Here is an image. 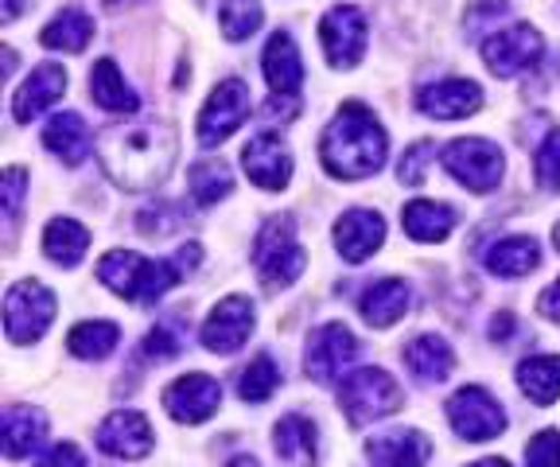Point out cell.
<instances>
[{
	"mask_svg": "<svg viewBox=\"0 0 560 467\" xmlns=\"http://www.w3.org/2000/svg\"><path fill=\"white\" fill-rule=\"evenodd\" d=\"M105 176L114 179L121 191H152L160 187L175 168L179 156V132L167 121H132L114 125L97 141Z\"/></svg>",
	"mask_w": 560,
	"mask_h": 467,
	"instance_id": "6da1fadb",
	"label": "cell"
},
{
	"mask_svg": "<svg viewBox=\"0 0 560 467\" xmlns=\"http://www.w3.org/2000/svg\"><path fill=\"white\" fill-rule=\"evenodd\" d=\"M385 152H389V137L377 125L374 109L362 102H347L331 125L319 137V160H324L327 176L335 179H366L382 172Z\"/></svg>",
	"mask_w": 560,
	"mask_h": 467,
	"instance_id": "7a4b0ae2",
	"label": "cell"
},
{
	"mask_svg": "<svg viewBox=\"0 0 560 467\" xmlns=\"http://www.w3.org/2000/svg\"><path fill=\"white\" fill-rule=\"evenodd\" d=\"M184 261L172 257V261H152V257H140L132 249H114L97 261V281L105 284L117 296L132 300V304H156L167 289L184 281Z\"/></svg>",
	"mask_w": 560,
	"mask_h": 467,
	"instance_id": "3957f363",
	"label": "cell"
},
{
	"mask_svg": "<svg viewBox=\"0 0 560 467\" xmlns=\"http://www.w3.org/2000/svg\"><path fill=\"white\" fill-rule=\"evenodd\" d=\"M307 265L304 246L296 242V222L289 214L269 219L254 238V269L261 277L265 289H289L292 281H300Z\"/></svg>",
	"mask_w": 560,
	"mask_h": 467,
	"instance_id": "277c9868",
	"label": "cell"
},
{
	"mask_svg": "<svg viewBox=\"0 0 560 467\" xmlns=\"http://www.w3.org/2000/svg\"><path fill=\"white\" fill-rule=\"evenodd\" d=\"M401 401H405V389L397 386L394 374H385L382 366H362V371L342 374L339 406L350 424L382 421V417L397 413Z\"/></svg>",
	"mask_w": 560,
	"mask_h": 467,
	"instance_id": "5b68a950",
	"label": "cell"
},
{
	"mask_svg": "<svg viewBox=\"0 0 560 467\" xmlns=\"http://www.w3.org/2000/svg\"><path fill=\"white\" fill-rule=\"evenodd\" d=\"M55 319V292L39 281H16L4 292V336L9 343H39Z\"/></svg>",
	"mask_w": 560,
	"mask_h": 467,
	"instance_id": "8992f818",
	"label": "cell"
},
{
	"mask_svg": "<svg viewBox=\"0 0 560 467\" xmlns=\"http://www.w3.org/2000/svg\"><path fill=\"white\" fill-rule=\"evenodd\" d=\"M444 168L455 184L471 187V191L487 195L502 184V172H506V160L494 141H482V137H459L444 149Z\"/></svg>",
	"mask_w": 560,
	"mask_h": 467,
	"instance_id": "52a82bcc",
	"label": "cell"
},
{
	"mask_svg": "<svg viewBox=\"0 0 560 467\" xmlns=\"http://www.w3.org/2000/svg\"><path fill=\"white\" fill-rule=\"evenodd\" d=\"M447 424H452L464 441L482 444V441L502 436V429H506V409H502L482 386H464L447 397Z\"/></svg>",
	"mask_w": 560,
	"mask_h": 467,
	"instance_id": "ba28073f",
	"label": "cell"
},
{
	"mask_svg": "<svg viewBox=\"0 0 560 467\" xmlns=\"http://www.w3.org/2000/svg\"><path fill=\"white\" fill-rule=\"evenodd\" d=\"M541 51H545V39L534 24H510L482 39V62L499 79H514V74L529 71L541 59Z\"/></svg>",
	"mask_w": 560,
	"mask_h": 467,
	"instance_id": "9c48e42d",
	"label": "cell"
},
{
	"mask_svg": "<svg viewBox=\"0 0 560 467\" xmlns=\"http://www.w3.org/2000/svg\"><path fill=\"white\" fill-rule=\"evenodd\" d=\"M249 117V86L242 79H226L210 90L207 106L199 109V144L202 149H214L237 129V125Z\"/></svg>",
	"mask_w": 560,
	"mask_h": 467,
	"instance_id": "30bf717a",
	"label": "cell"
},
{
	"mask_svg": "<svg viewBox=\"0 0 560 467\" xmlns=\"http://www.w3.org/2000/svg\"><path fill=\"white\" fill-rule=\"evenodd\" d=\"M359 359V339L347 324H324L315 327L312 339H307L304 354V371L307 378H315L319 386H331L350 362Z\"/></svg>",
	"mask_w": 560,
	"mask_h": 467,
	"instance_id": "8fae6325",
	"label": "cell"
},
{
	"mask_svg": "<svg viewBox=\"0 0 560 467\" xmlns=\"http://www.w3.org/2000/svg\"><path fill=\"white\" fill-rule=\"evenodd\" d=\"M257 327V312H254V300L249 296H226L214 304V312L207 316L202 324V347L210 354H234L242 351V343L254 336Z\"/></svg>",
	"mask_w": 560,
	"mask_h": 467,
	"instance_id": "7c38bea8",
	"label": "cell"
},
{
	"mask_svg": "<svg viewBox=\"0 0 560 467\" xmlns=\"http://www.w3.org/2000/svg\"><path fill=\"white\" fill-rule=\"evenodd\" d=\"M366 16L354 4H335L319 20V44H324L331 67H354L366 51Z\"/></svg>",
	"mask_w": 560,
	"mask_h": 467,
	"instance_id": "4fadbf2b",
	"label": "cell"
},
{
	"mask_svg": "<svg viewBox=\"0 0 560 467\" xmlns=\"http://www.w3.org/2000/svg\"><path fill=\"white\" fill-rule=\"evenodd\" d=\"M222 406V386L210 374H184L164 389V409L179 424H202Z\"/></svg>",
	"mask_w": 560,
	"mask_h": 467,
	"instance_id": "5bb4252c",
	"label": "cell"
},
{
	"mask_svg": "<svg viewBox=\"0 0 560 467\" xmlns=\"http://www.w3.org/2000/svg\"><path fill=\"white\" fill-rule=\"evenodd\" d=\"M242 168L261 191H284L292 179V149L272 129H265L242 149Z\"/></svg>",
	"mask_w": 560,
	"mask_h": 467,
	"instance_id": "9a60e30c",
	"label": "cell"
},
{
	"mask_svg": "<svg viewBox=\"0 0 560 467\" xmlns=\"http://www.w3.org/2000/svg\"><path fill=\"white\" fill-rule=\"evenodd\" d=\"M97 448L114 459H140L152 452V424L137 409H117L97 424Z\"/></svg>",
	"mask_w": 560,
	"mask_h": 467,
	"instance_id": "2e32d148",
	"label": "cell"
},
{
	"mask_svg": "<svg viewBox=\"0 0 560 467\" xmlns=\"http://www.w3.org/2000/svg\"><path fill=\"white\" fill-rule=\"evenodd\" d=\"M385 242V219L377 211H366V207H354V211L339 214L335 222V246H339V257L350 265H362L366 257H374Z\"/></svg>",
	"mask_w": 560,
	"mask_h": 467,
	"instance_id": "e0dca14e",
	"label": "cell"
},
{
	"mask_svg": "<svg viewBox=\"0 0 560 467\" xmlns=\"http://www.w3.org/2000/svg\"><path fill=\"white\" fill-rule=\"evenodd\" d=\"M417 109L424 117H436V121H459V117H471L482 109V90L471 79H444L436 86L420 90Z\"/></svg>",
	"mask_w": 560,
	"mask_h": 467,
	"instance_id": "ac0fdd59",
	"label": "cell"
},
{
	"mask_svg": "<svg viewBox=\"0 0 560 467\" xmlns=\"http://www.w3.org/2000/svg\"><path fill=\"white\" fill-rule=\"evenodd\" d=\"M62 90H67V71H62L59 62H39V67L27 74L24 86L12 94V117H16L20 125L35 121L44 109H51L55 102H59Z\"/></svg>",
	"mask_w": 560,
	"mask_h": 467,
	"instance_id": "d6986e66",
	"label": "cell"
},
{
	"mask_svg": "<svg viewBox=\"0 0 560 467\" xmlns=\"http://www.w3.org/2000/svg\"><path fill=\"white\" fill-rule=\"evenodd\" d=\"M265 67V82L277 97H296L304 86V59L296 51V39L289 32H272V39L265 44L261 55Z\"/></svg>",
	"mask_w": 560,
	"mask_h": 467,
	"instance_id": "ffe728a7",
	"label": "cell"
},
{
	"mask_svg": "<svg viewBox=\"0 0 560 467\" xmlns=\"http://www.w3.org/2000/svg\"><path fill=\"white\" fill-rule=\"evenodd\" d=\"M366 456L374 467H424L432 456V441L417 429H394L370 436Z\"/></svg>",
	"mask_w": 560,
	"mask_h": 467,
	"instance_id": "44dd1931",
	"label": "cell"
},
{
	"mask_svg": "<svg viewBox=\"0 0 560 467\" xmlns=\"http://www.w3.org/2000/svg\"><path fill=\"white\" fill-rule=\"evenodd\" d=\"M47 436V417L32 406H4L0 417V444H4V456L24 459L35 444Z\"/></svg>",
	"mask_w": 560,
	"mask_h": 467,
	"instance_id": "7402d4cb",
	"label": "cell"
},
{
	"mask_svg": "<svg viewBox=\"0 0 560 467\" xmlns=\"http://www.w3.org/2000/svg\"><path fill=\"white\" fill-rule=\"evenodd\" d=\"M272 448L284 467H315V424L304 413H284L272 429Z\"/></svg>",
	"mask_w": 560,
	"mask_h": 467,
	"instance_id": "603a6c76",
	"label": "cell"
},
{
	"mask_svg": "<svg viewBox=\"0 0 560 467\" xmlns=\"http://www.w3.org/2000/svg\"><path fill=\"white\" fill-rule=\"evenodd\" d=\"M409 284L397 281V277H385V281H374L362 292L359 312L370 327H394L409 312Z\"/></svg>",
	"mask_w": 560,
	"mask_h": 467,
	"instance_id": "cb8c5ba5",
	"label": "cell"
},
{
	"mask_svg": "<svg viewBox=\"0 0 560 467\" xmlns=\"http://www.w3.org/2000/svg\"><path fill=\"white\" fill-rule=\"evenodd\" d=\"M482 261H487V269L494 277L517 281V277H529L541 265V246L534 238H525V234H510V238L494 242Z\"/></svg>",
	"mask_w": 560,
	"mask_h": 467,
	"instance_id": "d4e9b609",
	"label": "cell"
},
{
	"mask_svg": "<svg viewBox=\"0 0 560 467\" xmlns=\"http://www.w3.org/2000/svg\"><path fill=\"white\" fill-rule=\"evenodd\" d=\"M90 97L109 114H137L140 97L132 94V86L125 82L121 67L114 59H97L90 71Z\"/></svg>",
	"mask_w": 560,
	"mask_h": 467,
	"instance_id": "484cf974",
	"label": "cell"
},
{
	"mask_svg": "<svg viewBox=\"0 0 560 467\" xmlns=\"http://www.w3.org/2000/svg\"><path fill=\"white\" fill-rule=\"evenodd\" d=\"M44 144L70 168H79L90 156V125L79 114H55L44 129Z\"/></svg>",
	"mask_w": 560,
	"mask_h": 467,
	"instance_id": "4316f807",
	"label": "cell"
},
{
	"mask_svg": "<svg viewBox=\"0 0 560 467\" xmlns=\"http://www.w3.org/2000/svg\"><path fill=\"white\" fill-rule=\"evenodd\" d=\"M455 211L447 203H432V199H412L401 214V226L412 242H444L455 230Z\"/></svg>",
	"mask_w": 560,
	"mask_h": 467,
	"instance_id": "83f0119b",
	"label": "cell"
},
{
	"mask_svg": "<svg viewBox=\"0 0 560 467\" xmlns=\"http://www.w3.org/2000/svg\"><path fill=\"white\" fill-rule=\"evenodd\" d=\"M90 39H94V20H90L79 4L62 9L59 16L39 32V44H44L47 51H67V55L86 51Z\"/></svg>",
	"mask_w": 560,
	"mask_h": 467,
	"instance_id": "f1b7e54d",
	"label": "cell"
},
{
	"mask_svg": "<svg viewBox=\"0 0 560 467\" xmlns=\"http://www.w3.org/2000/svg\"><path fill=\"white\" fill-rule=\"evenodd\" d=\"M517 389L534 406H552L560 397V354H534L517 366Z\"/></svg>",
	"mask_w": 560,
	"mask_h": 467,
	"instance_id": "f546056e",
	"label": "cell"
},
{
	"mask_svg": "<svg viewBox=\"0 0 560 467\" xmlns=\"http://www.w3.org/2000/svg\"><path fill=\"white\" fill-rule=\"evenodd\" d=\"M405 366L420 382H444L455 371V351L440 336H417L405 347Z\"/></svg>",
	"mask_w": 560,
	"mask_h": 467,
	"instance_id": "4dcf8cb0",
	"label": "cell"
},
{
	"mask_svg": "<svg viewBox=\"0 0 560 467\" xmlns=\"http://www.w3.org/2000/svg\"><path fill=\"white\" fill-rule=\"evenodd\" d=\"M86 249H90V230L82 226V222H74V219L47 222L44 254L51 257L55 265H62V269H74V265L86 257Z\"/></svg>",
	"mask_w": 560,
	"mask_h": 467,
	"instance_id": "1f68e13d",
	"label": "cell"
},
{
	"mask_svg": "<svg viewBox=\"0 0 560 467\" xmlns=\"http://www.w3.org/2000/svg\"><path fill=\"white\" fill-rule=\"evenodd\" d=\"M117 343H121V331H117V324H109V319H86V324L70 327V336H67V351L86 362L109 359V354L117 351Z\"/></svg>",
	"mask_w": 560,
	"mask_h": 467,
	"instance_id": "d6a6232c",
	"label": "cell"
},
{
	"mask_svg": "<svg viewBox=\"0 0 560 467\" xmlns=\"http://www.w3.org/2000/svg\"><path fill=\"white\" fill-rule=\"evenodd\" d=\"M234 191V176H230V168L222 164V160H199L191 168V199L199 207H214L219 199H226V195Z\"/></svg>",
	"mask_w": 560,
	"mask_h": 467,
	"instance_id": "836d02e7",
	"label": "cell"
},
{
	"mask_svg": "<svg viewBox=\"0 0 560 467\" xmlns=\"http://www.w3.org/2000/svg\"><path fill=\"white\" fill-rule=\"evenodd\" d=\"M261 20H265L261 0H222L219 4V27L230 44H242V39L254 36L257 27H261Z\"/></svg>",
	"mask_w": 560,
	"mask_h": 467,
	"instance_id": "e575fe53",
	"label": "cell"
},
{
	"mask_svg": "<svg viewBox=\"0 0 560 467\" xmlns=\"http://www.w3.org/2000/svg\"><path fill=\"white\" fill-rule=\"evenodd\" d=\"M277 386H280L277 362H272L269 354H257L242 371V378H237V397L249 401V406H261V401H269V397L277 394Z\"/></svg>",
	"mask_w": 560,
	"mask_h": 467,
	"instance_id": "d590c367",
	"label": "cell"
},
{
	"mask_svg": "<svg viewBox=\"0 0 560 467\" xmlns=\"http://www.w3.org/2000/svg\"><path fill=\"white\" fill-rule=\"evenodd\" d=\"M184 343H187V324L179 316H164V319H156V327L144 336V347H140V351H144V359H152V362H167L184 351Z\"/></svg>",
	"mask_w": 560,
	"mask_h": 467,
	"instance_id": "8d00e7d4",
	"label": "cell"
},
{
	"mask_svg": "<svg viewBox=\"0 0 560 467\" xmlns=\"http://www.w3.org/2000/svg\"><path fill=\"white\" fill-rule=\"evenodd\" d=\"M534 176L545 191H560V129H552L534 156Z\"/></svg>",
	"mask_w": 560,
	"mask_h": 467,
	"instance_id": "74e56055",
	"label": "cell"
},
{
	"mask_svg": "<svg viewBox=\"0 0 560 467\" xmlns=\"http://www.w3.org/2000/svg\"><path fill=\"white\" fill-rule=\"evenodd\" d=\"M525 464L529 467H560V432L541 429L534 441L525 444Z\"/></svg>",
	"mask_w": 560,
	"mask_h": 467,
	"instance_id": "f35d334b",
	"label": "cell"
},
{
	"mask_svg": "<svg viewBox=\"0 0 560 467\" xmlns=\"http://www.w3.org/2000/svg\"><path fill=\"white\" fill-rule=\"evenodd\" d=\"M506 12H510V0H475L471 9H467L464 24L467 32H490Z\"/></svg>",
	"mask_w": 560,
	"mask_h": 467,
	"instance_id": "ab89813d",
	"label": "cell"
},
{
	"mask_svg": "<svg viewBox=\"0 0 560 467\" xmlns=\"http://www.w3.org/2000/svg\"><path fill=\"white\" fill-rule=\"evenodd\" d=\"M432 152H436V144H432V141H417V144H412V149L405 152L401 168H397V179H401V184H409V187H417L420 179H424V168H429Z\"/></svg>",
	"mask_w": 560,
	"mask_h": 467,
	"instance_id": "60d3db41",
	"label": "cell"
},
{
	"mask_svg": "<svg viewBox=\"0 0 560 467\" xmlns=\"http://www.w3.org/2000/svg\"><path fill=\"white\" fill-rule=\"evenodd\" d=\"M24 184H27V172L24 168H9V172H4V222H9V226H16V222H20Z\"/></svg>",
	"mask_w": 560,
	"mask_h": 467,
	"instance_id": "b9f144b4",
	"label": "cell"
},
{
	"mask_svg": "<svg viewBox=\"0 0 560 467\" xmlns=\"http://www.w3.org/2000/svg\"><path fill=\"white\" fill-rule=\"evenodd\" d=\"M35 467H86V456H82L74 444H55V448L47 452Z\"/></svg>",
	"mask_w": 560,
	"mask_h": 467,
	"instance_id": "7bdbcfd3",
	"label": "cell"
},
{
	"mask_svg": "<svg viewBox=\"0 0 560 467\" xmlns=\"http://www.w3.org/2000/svg\"><path fill=\"white\" fill-rule=\"evenodd\" d=\"M537 312H541L545 319H557V324H560V277L541 292V300H537Z\"/></svg>",
	"mask_w": 560,
	"mask_h": 467,
	"instance_id": "ee69618b",
	"label": "cell"
},
{
	"mask_svg": "<svg viewBox=\"0 0 560 467\" xmlns=\"http://www.w3.org/2000/svg\"><path fill=\"white\" fill-rule=\"evenodd\" d=\"M510 331H514V316H510V312H502V316L490 319V336L499 339V343H506Z\"/></svg>",
	"mask_w": 560,
	"mask_h": 467,
	"instance_id": "f6af8a7d",
	"label": "cell"
},
{
	"mask_svg": "<svg viewBox=\"0 0 560 467\" xmlns=\"http://www.w3.org/2000/svg\"><path fill=\"white\" fill-rule=\"evenodd\" d=\"M20 9H24V0H4V4H0V20L12 24V20L20 16Z\"/></svg>",
	"mask_w": 560,
	"mask_h": 467,
	"instance_id": "bcb514c9",
	"label": "cell"
},
{
	"mask_svg": "<svg viewBox=\"0 0 560 467\" xmlns=\"http://www.w3.org/2000/svg\"><path fill=\"white\" fill-rule=\"evenodd\" d=\"M226 467H261V464H257L254 456H234V459H230Z\"/></svg>",
	"mask_w": 560,
	"mask_h": 467,
	"instance_id": "7dc6e473",
	"label": "cell"
},
{
	"mask_svg": "<svg viewBox=\"0 0 560 467\" xmlns=\"http://www.w3.org/2000/svg\"><path fill=\"white\" fill-rule=\"evenodd\" d=\"M467 467H510V464H506V459H494V456H490V459H479V464H467Z\"/></svg>",
	"mask_w": 560,
	"mask_h": 467,
	"instance_id": "c3c4849f",
	"label": "cell"
},
{
	"mask_svg": "<svg viewBox=\"0 0 560 467\" xmlns=\"http://www.w3.org/2000/svg\"><path fill=\"white\" fill-rule=\"evenodd\" d=\"M4 71H16V51H12V47H9V51H4Z\"/></svg>",
	"mask_w": 560,
	"mask_h": 467,
	"instance_id": "681fc988",
	"label": "cell"
},
{
	"mask_svg": "<svg viewBox=\"0 0 560 467\" xmlns=\"http://www.w3.org/2000/svg\"><path fill=\"white\" fill-rule=\"evenodd\" d=\"M109 9H121V4H137V0H105Z\"/></svg>",
	"mask_w": 560,
	"mask_h": 467,
	"instance_id": "f907efd6",
	"label": "cell"
},
{
	"mask_svg": "<svg viewBox=\"0 0 560 467\" xmlns=\"http://www.w3.org/2000/svg\"><path fill=\"white\" fill-rule=\"evenodd\" d=\"M552 242H557V249H560V222L552 226Z\"/></svg>",
	"mask_w": 560,
	"mask_h": 467,
	"instance_id": "816d5d0a",
	"label": "cell"
}]
</instances>
